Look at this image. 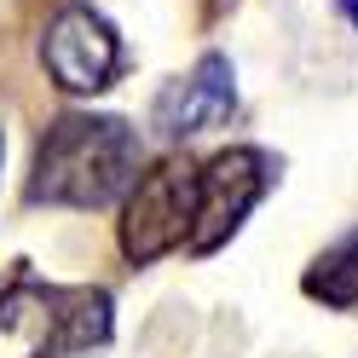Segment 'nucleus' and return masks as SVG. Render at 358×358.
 <instances>
[{"instance_id":"1a4fd4ad","label":"nucleus","mask_w":358,"mask_h":358,"mask_svg":"<svg viewBox=\"0 0 358 358\" xmlns=\"http://www.w3.org/2000/svg\"><path fill=\"white\" fill-rule=\"evenodd\" d=\"M0 162H6V133H0Z\"/></svg>"},{"instance_id":"f257e3e1","label":"nucleus","mask_w":358,"mask_h":358,"mask_svg":"<svg viewBox=\"0 0 358 358\" xmlns=\"http://www.w3.org/2000/svg\"><path fill=\"white\" fill-rule=\"evenodd\" d=\"M145 168V139L122 116H93V110H64L35 139L29 162V208H70L93 214L122 203L127 185Z\"/></svg>"},{"instance_id":"7ed1b4c3","label":"nucleus","mask_w":358,"mask_h":358,"mask_svg":"<svg viewBox=\"0 0 358 358\" xmlns=\"http://www.w3.org/2000/svg\"><path fill=\"white\" fill-rule=\"evenodd\" d=\"M196 173H203V162H191V156H162V162L139 168V179L122 196V220H116V249L127 266H156L162 255L191 243Z\"/></svg>"},{"instance_id":"6e6552de","label":"nucleus","mask_w":358,"mask_h":358,"mask_svg":"<svg viewBox=\"0 0 358 358\" xmlns=\"http://www.w3.org/2000/svg\"><path fill=\"white\" fill-rule=\"evenodd\" d=\"M335 6H341V17H347V24L358 29V0H335Z\"/></svg>"},{"instance_id":"f03ea898","label":"nucleus","mask_w":358,"mask_h":358,"mask_svg":"<svg viewBox=\"0 0 358 358\" xmlns=\"http://www.w3.org/2000/svg\"><path fill=\"white\" fill-rule=\"evenodd\" d=\"M116 335V301L93 283H47L29 266L0 283V358H99Z\"/></svg>"},{"instance_id":"423d86ee","label":"nucleus","mask_w":358,"mask_h":358,"mask_svg":"<svg viewBox=\"0 0 358 358\" xmlns=\"http://www.w3.org/2000/svg\"><path fill=\"white\" fill-rule=\"evenodd\" d=\"M231 110H237V70H231V58L226 52H203L179 81H168L162 93H156L150 127L179 145V139H196V133L231 122Z\"/></svg>"},{"instance_id":"0eeeda50","label":"nucleus","mask_w":358,"mask_h":358,"mask_svg":"<svg viewBox=\"0 0 358 358\" xmlns=\"http://www.w3.org/2000/svg\"><path fill=\"white\" fill-rule=\"evenodd\" d=\"M301 289H306V301H318L324 312H352L358 306V226L341 231L318 260L306 266Z\"/></svg>"},{"instance_id":"20e7f679","label":"nucleus","mask_w":358,"mask_h":358,"mask_svg":"<svg viewBox=\"0 0 358 358\" xmlns=\"http://www.w3.org/2000/svg\"><path fill=\"white\" fill-rule=\"evenodd\" d=\"M272 185H278V156L260 145H231V150L208 156L203 173H196V226H191L185 255L203 260L214 249H226Z\"/></svg>"},{"instance_id":"39448f33","label":"nucleus","mask_w":358,"mask_h":358,"mask_svg":"<svg viewBox=\"0 0 358 358\" xmlns=\"http://www.w3.org/2000/svg\"><path fill=\"white\" fill-rule=\"evenodd\" d=\"M41 64L47 76L76 99H93L104 87H116V76L127 70V52H122V35L116 24L87 6V0H70V6L52 12L47 35H41Z\"/></svg>"}]
</instances>
